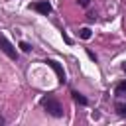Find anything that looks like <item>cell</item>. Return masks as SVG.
Wrapping results in <instances>:
<instances>
[{
	"instance_id": "6da1fadb",
	"label": "cell",
	"mask_w": 126,
	"mask_h": 126,
	"mask_svg": "<svg viewBox=\"0 0 126 126\" xmlns=\"http://www.w3.org/2000/svg\"><path fill=\"white\" fill-rule=\"evenodd\" d=\"M39 104H41V108L47 112V114H51L53 118H61L63 116V106H61V102L55 98V96H43L41 100H39Z\"/></svg>"
},
{
	"instance_id": "7a4b0ae2",
	"label": "cell",
	"mask_w": 126,
	"mask_h": 126,
	"mask_svg": "<svg viewBox=\"0 0 126 126\" xmlns=\"http://www.w3.org/2000/svg\"><path fill=\"white\" fill-rule=\"evenodd\" d=\"M0 49H2L10 59H18V51L14 49V45H12V43L6 39V35H2V33H0Z\"/></svg>"
},
{
	"instance_id": "3957f363",
	"label": "cell",
	"mask_w": 126,
	"mask_h": 126,
	"mask_svg": "<svg viewBox=\"0 0 126 126\" xmlns=\"http://www.w3.org/2000/svg\"><path fill=\"white\" fill-rule=\"evenodd\" d=\"M30 8H33L35 12H39V14H43V16H47V14H51V4L47 2V0H37V2H33V4H30Z\"/></svg>"
},
{
	"instance_id": "277c9868",
	"label": "cell",
	"mask_w": 126,
	"mask_h": 126,
	"mask_svg": "<svg viewBox=\"0 0 126 126\" xmlns=\"http://www.w3.org/2000/svg\"><path fill=\"white\" fill-rule=\"evenodd\" d=\"M45 63H47V65H49V67H51V69L57 73V79H59V83H61V85H65V81H67V79H65V71H63V67H61V65H59L55 59H47Z\"/></svg>"
},
{
	"instance_id": "5b68a950",
	"label": "cell",
	"mask_w": 126,
	"mask_h": 126,
	"mask_svg": "<svg viewBox=\"0 0 126 126\" xmlns=\"http://www.w3.org/2000/svg\"><path fill=\"white\" fill-rule=\"evenodd\" d=\"M114 94H116V96H124V94H126V79L120 81V83L114 87Z\"/></svg>"
},
{
	"instance_id": "8992f818",
	"label": "cell",
	"mask_w": 126,
	"mask_h": 126,
	"mask_svg": "<svg viewBox=\"0 0 126 126\" xmlns=\"http://www.w3.org/2000/svg\"><path fill=\"white\" fill-rule=\"evenodd\" d=\"M71 94H73V98H75V102H79V104H89V100L81 94V93H77V91H71Z\"/></svg>"
},
{
	"instance_id": "52a82bcc",
	"label": "cell",
	"mask_w": 126,
	"mask_h": 126,
	"mask_svg": "<svg viewBox=\"0 0 126 126\" xmlns=\"http://www.w3.org/2000/svg\"><path fill=\"white\" fill-rule=\"evenodd\" d=\"M91 35H93L91 33V28H81L79 30V37L81 39H91Z\"/></svg>"
},
{
	"instance_id": "ba28073f",
	"label": "cell",
	"mask_w": 126,
	"mask_h": 126,
	"mask_svg": "<svg viewBox=\"0 0 126 126\" xmlns=\"http://www.w3.org/2000/svg\"><path fill=\"white\" fill-rule=\"evenodd\" d=\"M114 108H116V112H118L120 116H124V118H126V102H116V104H114Z\"/></svg>"
},
{
	"instance_id": "9c48e42d",
	"label": "cell",
	"mask_w": 126,
	"mask_h": 126,
	"mask_svg": "<svg viewBox=\"0 0 126 126\" xmlns=\"http://www.w3.org/2000/svg\"><path fill=\"white\" fill-rule=\"evenodd\" d=\"M20 47H22L24 51H32V45H30V43H26V41H22V43H20Z\"/></svg>"
},
{
	"instance_id": "30bf717a",
	"label": "cell",
	"mask_w": 126,
	"mask_h": 126,
	"mask_svg": "<svg viewBox=\"0 0 126 126\" xmlns=\"http://www.w3.org/2000/svg\"><path fill=\"white\" fill-rule=\"evenodd\" d=\"M87 53H89V57H91V59H93V61H96V55H94V53H93V51H91V49H87Z\"/></svg>"
},
{
	"instance_id": "8fae6325",
	"label": "cell",
	"mask_w": 126,
	"mask_h": 126,
	"mask_svg": "<svg viewBox=\"0 0 126 126\" xmlns=\"http://www.w3.org/2000/svg\"><path fill=\"white\" fill-rule=\"evenodd\" d=\"M89 2H91V0H79V4H81V6H89Z\"/></svg>"
},
{
	"instance_id": "7c38bea8",
	"label": "cell",
	"mask_w": 126,
	"mask_h": 126,
	"mask_svg": "<svg viewBox=\"0 0 126 126\" xmlns=\"http://www.w3.org/2000/svg\"><path fill=\"white\" fill-rule=\"evenodd\" d=\"M2 124H6V120H4V116L0 114V126H2Z\"/></svg>"
},
{
	"instance_id": "4fadbf2b",
	"label": "cell",
	"mask_w": 126,
	"mask_h": 126,
	"mask_svg": "<svg viewBox=\"0 0 126 126\" xmlns=\"http://www.w3.org/2000/svg\"><path fill=\"white\" fill-rule=\"evenodd\" d=\"M122 71H124V73H126V63H122Z\"/></svg>"
}]
</instances>
